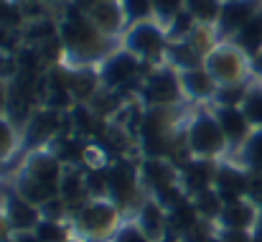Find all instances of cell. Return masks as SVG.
Masks as SVG:
<instances>
[{"mask_svg": "<svg viewBox=\"0 0 262 242\" xmlns=\"http://www.w3.org/2000/svg\"><path fill=\"white\" fill-rule=\"evenodd\" d=\"M186 8V0H153V13L163 23H168L173 15H178Z\"/></svg>", "mask_w": 262, "mask_h": 242, "instance_id": "30", "label": "cell"}, {"mask_svg": "<svg viewBox=\"0 0 262 242\" xmlns=\"http://www.w3.org/2000/svg\"><path fill=\"white\" fill-rule=\"evenodd\" d=\"M166 54L171 56V67L181 69V72L199 69V67H204V59H206V56H204L196 46H191L188 41H171ZM168 56H166V59H168Z\"/></svg>", "mask_w": 262, "mask_h": 242, "instance_id": "21", "label": "cell"}, {"mask_svg": "<svg viewBox=\"0 0 262 242\" xmlns=\"http://www.w3.org/2000/svg\"><path fill=\"white\" fill-rule=\"evenodd\" d=\"M216 173H219V161H214V158H191L178 171V178H181L183 191L191 199V196H196L206 189H214Z\"/></svg>", "mask_w": 262, "mask_h": 242, "instance_id": "12", "label": "cell"}, {"mask_svg": "<svg viewBox=\"0 0 262 242\" xmlns=\"http://www.w3.org/2000/svg\"><path fill=\"white\" fill-rule=\"evenodd\" d=\"M13 235H15V232H13V227H10V222H8L3 207H0V242H10Z\"/></svg>", "mask_w": 262, "mask_h": 242, "instance_id": "32", "label": "cell"}, {"mask_svg": "<svg viewBox=\"0 0 262 242\" xmlns=\"http://www.w3.org/2000/svg\"><path fill=\"white\" fill-rule=\"evenodd\" d=\"M191 201H193V207H196V212H199V217L204 222H214L216 225V219H219V214L224 209V201H222V196L214 189H206V191L191 196Z\"/></svg>", "mask_w": 262, "mask_h": 242, "instance_id": "22", "label": "cell"}, {"mask_svg": "<svg viewBox=\"0 0 262 242\" xmlns=\"http://www.w3.org/2000/svg\"><path fill=\"white\" fill-rule=\"evenodd\" d=\"M186 133V143L193 153V158H214V161H224V153L229 151V143L214 117V112H196L191 115V120L183 125Z\"/></svg>", "mask_w": 262, "mask_h": 242, "instance_id": "4", "label": "cell"}, {"mask_svg": "<svg viewBox=\"0 0 262 242\" xmlns=\"http://www.w3.org/2000/svg\"><path fill=\"white\" fill-rule=\"evenodd\" d=\"M120 214L110 199H89L72 214V232L79 242H110L122 225Z\"/></svg>", "mask_w": 262, "mask_h": 242, "instance_id": "3", "label": "cell"}, {"mask_svg": "<svg viewBox=\"0 0 262 242\" xmlns=\"http://www.w3.org/2000/svg\"><path fill=\"white\" fill-rule=\"evenodd\" d=\"M250 242H262V214L257 219V225H255V230H252V240Z\"/></svg>", "mask_w": 262, "mask_h": 242, "instance_id": "36", "label": "cell"}, {"mask_svg": "<svg viewBox=\"0 0 262 242\" xmlns=\"http://www.w3.org/2000/svg\"><path fill=\"white\" fill-rule=\"evenodd\" d=\"M168 44L171 41H168L166 31L161 26H156L153 21L135 23L125 33V49L143 62H158L168 51Z\"/></svg>", "mask_w": 262, "mask_h": 242, "instance_id": "9", "label": "cell"}, {"mask_svg": "<svg viewBox=\"0 0 262 242\" xmlns=\"http://www.w3.org/2000/svg\"><path fill=\"white\" fill-rule=\"evenodd\" d=\"M13 41H15V36H13V28H8V26H3V23H0V51H5V49H13Z\"/></svg>", "mask_w": 262, "mask_h": 242, "instance_id": "33", "label": "cell"}, {"mask_svg": "<svg viewBox=\"0 0 262 242\" xmlns=\"http://www.w3.org/2000/svg\"><path fill=\"white\" fill-rule=\"evenodd\" d=\"M143 181L135 163L115 161L107 166V199L120 209H138L143 204Z\"/></svg>", "mask_w": 262, "mask_h": 242, "instance_id": "5", "label": "cell"}, {"mask_svg": "<svg viewBox=\"0 0 262 242\" xmlns=\"http://www.w3.org/2000/svg\"><path fill=\"white\" fill-rule=\"evenodd\" d=\"M211 112H214V117H216V123H219V128H222V133H224V138H227L232 153H234V151L250 138V133L255 130V128L250 125V120L245 117L242 107H219V105H214Z\"/></svg>", "mask_w": 262, "mask_h": 242, "instance_id": "15", "label": "cell"}, {"mask_svg": "<svg viewBox=\"0 0 262 242\" xmlns=\"http://www.w3.org/2000/svg\"><path fill=\"white\" fill-rule=\"evenodd\" d=\"M18 146V130L10 125L8 117H0V161H5Z\"/></svg>", "mask_w": 262, "mask_h": 242, "instance_id": "27", "label": "cell"}, {"mask_svg": "<svg viewBox=\"0 0 262 242\" xmlns=\"http://www.w3.org/2000/svg\"><path fill=\"white\" fill-rule=\"evenodd\" d=\"M59 38H61L64 54H69L77 67H87L94 62L102 64L110 54H115L112 38L102 36L92 26V21L79 5H72L67 10V18L59 23Z\"/></svg>", "mask_w": 262, "mask_h": 242, "instance_id": "1", "label": "cell"}, {"mask_svg": "<svg viewBox=\"0 0 262 242\" xmlns=\"http://www.w3.org/2000/svg\"><path fill=\"white\" fill-rule=\"evenodd\" d=\"M262 10V0H224L219 21L214 26L219 38H234L257 13Z\"/></svg>", "mask_w": 262, "mask_h": 242, "instance_id": "10", "label": "cell"}, {"mask_svg": "<svg viewBox=\"0 0 262 242\" xmlns=\"http://www.w3.org/2000/svg\"><path fill=\"white\" fill-rule=\"evenodd\" d=\"M232 46H237L247 59H252V56H257L262 51V10L232 38Z\"/></svg>", "mask_w": 262, "mask_h": 242, "instance_id": "20", "label": "cell"}, {"mask_svg": "<svg viewBox=\"0 0 262 242\" xmlns=\"http://www.w3.org/2000/svg\"><path fill=\"white\" fill-rule=\"evenodd\" d=\"M247 199L262 209V173H250V189H247Z\"/></svg>", "mask_w": 262, "mask_h": 242, "instance_id": "31", "label": "cell"}, {"mask_svg": "<svg viewBox=\"0 0 262 242\" xmlns=\"http://www.w3.org/2000/svg\"><path fill=\"white\" fill-rule=\"evenodd\" d=\"M234 163L250 173H262V128H255L250 138L234 151Z\"/></svg>", "mask_w": 262, "mask_h": 242, "instance_id": "19", "label": "cell"}, {"mask_svg": "<svg viewBox=\"0 0 262 242\" xmlns=\"http://www.w3.org/2000/svg\"><path fill=\"white\" fill-rule=\"evenodd\" d=\"M10 242H15V240H10Z\"/></svg>", "mask_w": 262, "mask_h": 242, "instance_id": "38", "label": "cell"}, {"mask_svg": "<svg viewBox=\"0 0 262 242\" xmlns=\"http://www.w3.org/2000/svg\"><path fill=\"white\" fill-rule=\"evenodd\" d=\"M84 13H87V18L92 21V26H94L102 36H107V38L117 36V33L125 28V23H127L120 0H97V3L89 5Z\"/></svg>", "mask_w": 262, "mask_h": 242, "instance_id": "16", "label": "cell"}, {"mask_svg": "<svg viewBox=\"0 0 262 242\" xmlns=\"http://www.w3.org/2000/svg\"><path fill=\"white\" fill-rule=\"evenodd\" d=\"M26 13L13 3V0H0V23L8 26V28H18L23 23Z\"/></svg>", "mask_w": 262, "mask_h": 242, "instance_id": "29", "label": "cell"}, {"mask_svg": "<svg viewBox=\"0 0 262 242\" xmlns=\"http://www.w3.org/2000/svg\"><path fill=\"white\" fill-rule=\"evenodd\" d=\"M250 69H252V74L262 82V51L257 54V56H252V59H250Z\"/></svg>", "mask_w": 262, "mask_h": 242, "instance_id": "35", "label": "cell"}, {"mask_svg": "<svg viewBox=\"0 0 262 242\" xmlns=\"http://www.w3.org/2000/svg\"><path fill=\"white\" fill-rule=\"evenodd\" d=\"M204 69L216 79L219 87L224 84H242V82H250V59L237 49V46H229V44H222V46H214L206 59H204Z\"/></svg>", "mask_w": 262, "mask_h": 242, "instance_id": "7", "label": "cell"}, {"mask_svg": "<svg viewBox=\"0 0 262 242\" xmlns=\"http://www.w3.org/2000/svg\"><path fill=\"white\" fill-rule=\"evenodd\" d=\"M38 242H69L74 240L72 222H56V219H41L33 230Z\"/></svg>", "mask_w": 262, "mask_h": 242, "instance_id": "23", "label": "cell"}, {"mask_svg": "<svg viewBox=\"0 0 262 242\" xmlns=\"http://www.w3.org/2000/svg\"><path fill=\"white\" fill-rule=\"evenodd\" d=\"M61 173H64V163L59 161L49 148L43 151H33L23 166H20V173H18V184H15V191L28 199L31 204H36L38 209L56 199L59 196V181H61Z\"/></svg>", "mask_w": 262, "mask_h": 242, "instance_id": "2", "label": "cell"}, {"mask_svg": "<svg viewBox=\"0 0 262 242\" xmlns=\"http://www.w3.org/2000/svg\"><path fill=\"white\" fill-rule=\"evenodd\" d=\"M120 5H122V13H125L130 26L150 21L156 15L153 13V0H120Z\"/></svg>", "mask_w": 262, "mask_h": 242, "instance_id": "26", "label": "cell"}, {"mask_svg": "<svg viewBox=\"0 0 262 242\" xmlns=\"http://www.w3.org/2000/svg\"><path fill=\"white\" fill-rule=\"evenodd\" d=\"M135 222H138V227L153 242H163L166 237H171L168 209L161 201H156L153 196H145L143 204L135 209Z\"/></svg>", "mask_w": 262, "mask_h": 242, "instance_id": "13", "label": "cell"}, {"mask_svg": "<svg viewBox=\"0 0 262 242\" xmlns=\"http://www.w3.org/2000/svg\"><path fill=\"white\" fill-rule=\"evenodd\" d=\"M247 189H250V171H245L234 161H219V173H216V181H214V191L222 196L224 204L247 199Z\"/></svg>", "mask_w": 262, "mask_h": 242, "instance_id": "11", "label": "cell"}, {"mask_svg": "<svg viewBox=\"0 0 262 242\" xmlns=\"http://www.w3.org/2000/svg\"><path fill=\"white\" fill-rule=\"evenodd\" d=\"M239 107L252 128H262V84H250Z\"/></svg>", "mask_w": 262, "mask_h": 242, "instance_id": "25", "label": "cell"}, {"mask_svg": "<svg viewBox=\"0 0 262 242\" xmlns=\"http://www.w3.org/2000/svg\"><path fill=\"white\" fill-rule=\"evenodd\" d=\"M5 105H8V82L0 79V117H5Z\"/></svg>", "mask_w": 262, "mask_h": 242, "instance_id": "34", "label": "cell"}, {"mask_svg": "<svg viewBox=\"0 0 262 242\" xmlns=\"http://www.w3.org/2000/svg\"><path fill=\"white\" fill-rule=\"evenodd\" d=\"M224 0H186V10L196 18L199 26H216Z\"/></svg>", "mask_w": 262, "mask_h": 242, "instance_id": "24", "label": "cell"}, {"mask_svg": "<svg viewBox=\"0 0 262 242\" xmlns=\"http://www.w3.org/2000/svg\"><path fill=\"white\" fill-rule=\"evenodd\" d=\"M260 214L262 209H257L250 199H242V201L224 204L216 225H219V232H252Z\"/></svg>", "mask_w": 262, "mask_h": 242, "instance_id": "14", "label": "cell"}, {"mask_svg": "<svg viewBox=\"0 0 262 242\" xmlns=\"http://www.w3.org/2000/svg\"><path fill=\"white\" fill-rule=\"evenodd\" d=\"M178 77H181V87H183V97H188V99H199V102L214 99V94L219 89L216 79L204 67L188 69V72H178Z\"/></svg>", "mask_w": 262, "mask_h": 242, "instance_id": "18", "label": "cell"}, {"mask_svg": "<svg viewBox=\"0 0 262 242\" xmlns=\"http://www.w3.org/2000/svg\"><path fill=\"white\" fill-rule=\"evenodd\" d=\"M26 3H33V0H26Z\"/></svg>", "mask_w": 262, "mask_h": 242, "instance_id": "37", "label": "cell"}, {"mask_svg": "<svg viewBox=\"0 0 262 242\" xmlns=\"http://www.w3.org/2000/svg\"><path fill=\"white\" fill-rule=\"evenodd\" d=\"M138 94L143 97V102L148 107H178L183 102L181 77L168 67L166 69H153L143 79Z\"/></svg>", "mask_w": 262, "mask_h": 242, "instance_id": "8", "label": "cell"}, {"mask_svg": "<svg viewBox=\"0 0 262 242\" xmlns=\"http://www.w3.org/2000/svg\"><path fill=\"white\" fill-rule=\"evenodd\" d=\"M112 242H153V240H150V237L138 227V222L133 219V222H122V225L117 227Z\"/></svg>", "mask_w": 262, "mask_h": 242, "instance_id": "28", "label": "cell"}, {"mask_svg": "<svg viewBox=\"0 0 262 242\" xmlns=\"http://www.w3.org/2000/svg\"><path fill=\"white\" fill-rule=\"evenodd\" d=\"M3 212H5V217H8V222H10V227H13L15 235L18 232H33L36 225L43 219L41 217V209L36 204H31L28 199H23L18 191H10L8 194V199L3 201Z\"/></svg>", "mask_w": 262, "mask_h": 242, "instance_id": "17", "label": "cell"}, {"mask_svg": "<svg viewBox=\"0 0 262 242\" xmlns=\"http://www.w3.org/2000/svg\"><path fill=\"white\" fill-rule=\"evenodd\" d=\"M143 67L145 62L138 59L135 54H130L127 49L110 54L102 64H99V82L104 89L112 92H125V89H140L143 84Z\"/></svg>", "mask_w": 262, "mask_h": 242, "instance_id": "6", "label": "cell"}]
</instances>
